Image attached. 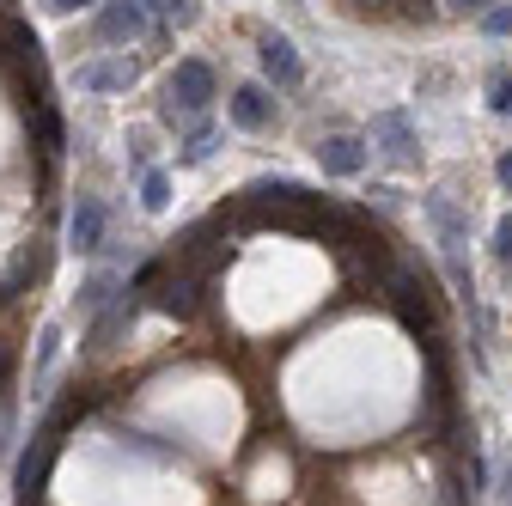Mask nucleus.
Listing matches in <instances>:
<instances>
[{"mask_svg":"<svg viewBox=\"0 0 512 506\" xmlns=\"http://www.w3.org/2000/svg\"><path fill=\"white\" fill-rule=\"evenodd\" d=\"M208 104H214V68L208 61H177L171 80H165V104L159 116L171 122V129H196V122H208Z\"/></svg>","mask_w":512,"mask_h":506,"instance_id":"nucleus-1","label":"nucleus"},{"mask_svg":"<svg viewBox=\"0 0 512 506\" xmlns=\"http://www.w3.org/2000/svg\"><path fill=\"white\" fill-rule=\"evenodd\" d=\"M378 287H384V299L397 305V318H403L409 330H427V336H439V305H433V287H427V275H415V269L391 263V269L378 275Z\"/></svg>","mask_w":512,"mask_h":506,"instance_id":"nucleus-2","label":"nucleus"},{"mask_svg":"<svg viewBox=\"0 0 512 506\" xmlns=\"http://www.w3.org/2000/svg\"><path fill=\"white\" fill-rule=\"evenodd\" d=\"M202 275L196 269H183V263H159V275L141 287V305H153V311H165V318H196V311H202Z\"/></svg>","mask_w":512,"mask_h":506,"instance_id":"nucleus-3","label":"nucleus"},{"mask_svg":"<svg viewBox=\"0 0 512 506\" xmlns=\"http://www.w3.org/2000/svg\"><path fill=\"white\" fill-rule=\"evenodd\" d=\"M366 153H378L384 165L409 171V165L421 159V135H415L409 110H378V116H372V135H366Z\"/></svg>","mask_w":512,"mask_h":506,"instance_id":"nucleus-4","label":"nucleus"},{"mask_svg":"<svg viewBox=\"0 0 512 506\" xmlns=\"http://www.w3.org/2000/svg\"><path fill=\"white\" fill-rule=\"evenodd\" d=\"M153 31V13L141 0H98V37L104 43H135Z\"/></svg>","mask_w":512,"mask_h":506,"instance_id":"nucleus-5","label":"nucleus"},{"mask_svg":"<svg viewBox=\"0 0 512 506\" xmlns=\"http://www.w3.org/2000/svg\"><path fill=\"white\" fill-rule=\"evenodd\" d=\"M421 214L433 220V232H439L445 250H464V244H470V208H458L445 189H427V196H421Z\"/></svg>","mask_w":512,"mask_h":506,"instance_id":"nucleus-6","label":"nucleus"},{"mask_svg":"<svg viewBox=\"0 0 512 506\" xmlns=\"http://www.w3.org/2000/svg\"><path fill=\"white\" fill-rule=\"evenodd\" d=\"M104 238H110V214H104V202H98V196H80L74 214H68V244L80 250V257H98Z\"/></svg>","mask_w":512,"mask_h":506,"instance_id":"nucleus-7","label":"nucleus"},{"mask_svg":"<svg viewBox=\"0 0 512 506\" xmlns=\"http://www.w3.org/2000/svg\"><path fill=\"white\" fill-rule=\"evenodd\" d=\"M226 116L238 122L244 135H263L269 122H275V98H269L263 86H232V98H226Z\"/></svg>","mask_w":512,"mask_h":506,"instance_id":"nucleus-8","label":"nucleus"},{"mask_svg":"<svg viewBox=\"0 0 512 506\" xmlns=\"http://www.w3.org/2000/svg\"><path fill=\"white\" fill-rule=\"evenodd\" d=\"M256 61H263V74H269L275 86H299V80H305L299 55H293V43H287L281 31H263V37H256Z\"/></svg>","mask_w":512,"mask_h":506,"instance_id":"nucleus-9","label":"nucleus"},{"mask_svg":"<svg viewBox=\"0 0 512 506\" xmlns=\"http://www.w3.org/2000/svg\"><path fill=\"white\" fill-rule=\"evenodd\" d=\"M366 141H354V135H330L324 147H317V165H324V177H360L366 171Z\"/></svg>","mask_w":512,"mask_h":506,"instance_id":"nucleus-10","label":"nucleus"},{"mask_svg":"<svg viewBox=\"0 0 512 506\" xmlns=\"http://www.w3.org/2000/svg\"><path fill=\"white\" fill-rule=\"evenodd\" d=\"M74 80H80V92H128V86H135V61H128V55L86 61V68H80Z\"/></svg>","mask_w":512,"mask_h":506,"instance_id":"nucleus-11","label":"nucleus"},{"mask_svg":"<svg viewBox=\"0 0 512 506\" xmlns=\"http://www.w3.org/2000/svg\"><path fill=\"white\" fill-rule=\"evenodd\" d=\"M116 293H128V275L122 269H92L86 281H80V293H74V305L86 311V318H98V311L116 299Z\"/></svg>","mask_w":512,"mask_h":506,"instance_id":"nucleus-12","label":"nucleus"},{"mask_svg":"<svg viewBox=\"0 0 512 506\" xmlns=\"http://www.w3.org/2000/svg\"><path fill=\"white\" fill-rule=\"evenodd\" d=\"M31 147L43 153V165H55V153H61V116L49 98H31Z\"/></svg>","mask_w":512,"mask_h":506,"instance_id":"nucleus-13","label":"nucleus"},{"mask_svg":"<svg viewBox=\"0 0 512 506\" xmlns=\"http://www.w3.org/2000/svg\"><path fill=\"white\" fill-rule=\"evenodd\" d=\"M214 147H220V129H214V122H196V129H189V141L177 147V165H208Z\"/></svg>","mask_w":512,"mask_h":506,"instance_id":"nucleus-14","label":"nucleus"},{"mask_svg":"<svg viewBox=\"0 0 512 506\" xmlns=\"http://www.w3.org/2000/svg\"><path fill=\"white\" fill-rule=\"evenodd\" d=\"M141 208H147V214H165V208H171V177L153 171V165L141 171Z\"/></svg>","mask_w":512,"mask_h":506,"instance_id":"nucleus-15","label":"nucleus"},{"mask_svg":"<svg viewBox=\"0 0 512 506\" xmlns=\"http://www.w3.org/2000/svg\"><path fill=\"white\" fill-rule=\"evenodd\" d=\"M55 354H61V330L49 324V330L37 336V391H31V397H43V385H49V372H55Z\"/></svg>","mask_w":512,"mask_h":506,"instance_id":"nucleus-16","label":"nucleus"},{"mask_svg":"<svg viewBox=\"0 0 512 506\" xmlns=\"http://www.w3.org/2000/svg\"><path fill=\"white\" fill-rule=\"evenodd\" d=\"M488 104H494L500 116H512V74H506V68L488 74Z\"/></svg>","mask_w":512,"mask_h":506,"instance_id":"nucleus-17","label":"nucleus"},{"mask_svg":"<svg viewBox=\"0 0 512 506\" xmlns=\"http://www.w3.org/2000/svg\"><path fill=\"white\" fill-rule=\"evenodd\" d=\"M482 31H488V37H512V0H506L500 13H488V19H482Z\"/></svg>","mask_w":512,"mask_h":506,"instance_id":"nucleus-18","label":"nucleus"},{"mask_svg":"<svg viewBox=\"0 0 512 506\" xmlns=\"http://www.w3.org/2000/svg\"><path fill=\"white\" fill-rule=\"evenodd\" d=\"M494 257H500V263H512V214L494 226Z\"/></svg>","mask_w":512,"mask_h":506,"instance_id":"nucleus-19","label":"nucleus"},{"mask_svg":"<svg viewBox=\"0 0 512 506\" xmlns=\"http://www.w3.org/2000/svg\"><path fill=\"white\" fill-rule=\"evenodd\" d=\"M43 7H49V13H61V19H68V13H86V7H98V0H43Z\"/></svg>","mask_w":512,"mask_h":506,"instance_id":"nucleus-20","label":"nucleus"},{"mask_svg":"<svg viewBox=\"0 0 512 506\" xmlns=\"http://www.w3.org/2000/svg\"><path fill=\"white\" fill-rule=\"evenodd\" d=\"M445 13H488V0H445Z\"/></svg>","mask_w":512,"mask_h":506,"instance_id":"nucleus-21","label":"nucleus"},{"mask_svg":"<svg viewBox=\"0 0 512 506\" xmlns=\"http://www.w3.org/2000/svg\"><path fill=\"white\" fill-rule=\"evenodd\" d=\"M494 177H500V189H512V147L500 153V165H494Z\"/></svg>","mask_w":512,"mask_h":506,"instance_id":"nucleus-22","label":"nucleus"},{"mask_svg":"<svg viewBox=\"0 0 512 506\" xmlns=\"http://www.w3.org/2000/svg\"><path fill=\"white\" fill-rule=\"evenodd\" d=\"M500 506H512V464L500 470Z\"/></svg>","mask_w":512,"mask_h":506,"instance_id":"nucleus-23","label":"nucleus"}]
</instances>
